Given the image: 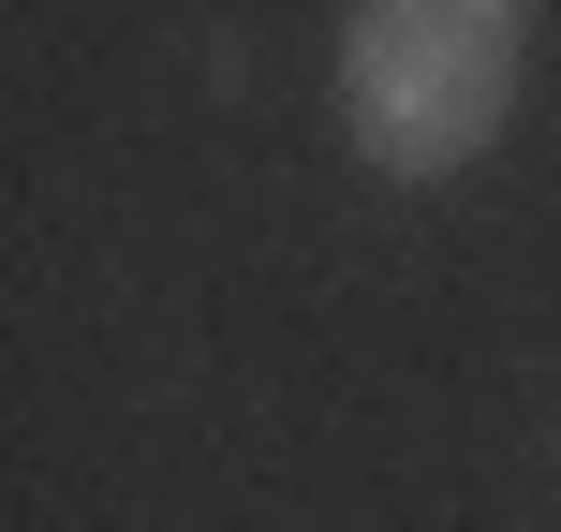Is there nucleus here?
<instances>
[{"label": "nucleus", "instance_id": "obj_1", "mask_svg": "<svg viewBox=\"0 0 561 532\" xmlns=\"http://www.w3.org/2000/svg\"><path fill=\"white\" fill-rule=\"evenodd\" d=\"M325 89L369 178H458L533 89V0H355Z\"/></svg>", "mask_w": 561, "mask_h": 532}]
</instances>
